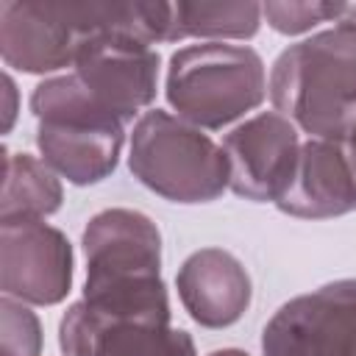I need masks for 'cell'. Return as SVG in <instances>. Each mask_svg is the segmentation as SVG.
Wrapping results in <instances>:
<instances>
[{"instance_id": "obj_1", "label": "cell", "mask_w": 356, "mask_h": 356, "mask_svg": "<svg viewBox=\"0 0 356 356\" xmlns=\"http://www.w3.org/2000/svg\"><path fill=\"white\" fill-rule=\"evenodd\" d=\"M270 100L309 139L339 142L356 125V6L339 22L278 53Z\"/></svg>"}, {"instance_id": "obj_2", "label": "cell", "mask_w": 356, "mask_h": 356, "mask_svg": "<svg viewBox=\"0 0 356 356\" xmlns=\"http://www.w3.org/2000/svg\"><path fill=\"white\" fill-rule=\"evenodd\" d=\"M86 259L83 300L100 312L170 323L161 281V234L136 209L97 211L81 236Z\"/></svg>"}, {"instance_id": "obj_3", "label": "cell", "mask_w": 356, "mask_h": 356, "mask_svg": "<svg viewBox=\"0 0 356 356\" xmlns=\"http://www.w3.org/2000/svg\"><path fill=\"white\" fill-rule=\"evenodd\" d=\"M42 161L75 186L108 178L125 145V122L100 108L72 72L44 78L31 92Z\"/></svg>"}, {"instance_id": "obj_4", "label": "cell", "mask_w": 356, "mask_h": 356, "mask_svg": "<svg viewBox=\"0 0 356 356\" xmlns=\"http://www.w3.org/2000/svg\"><path fill=\"white\" fill-rule=\"evenodd\" d=\"M261 56L248 44L203 42L170 56L164 95L175 117L200 128L220 131L267 97Z\"/></svg>"}, {"instance_id": "obj_5", "label": "cell", "mask_w": 356, "mask_h": 356, "mask_svg": "<svg viewBox=\"0 0 356 356\" xmlns=\"http://www.w3.org/2000/svg\"><path fill=\"white\" fill-rule=\"evenodd\" d=\"M128 170L172 203H211L228 189L225 150L181 117L150 108L131 134Z\"/></svg>"}, {"instance_id": "obj_6", "label": "cell", "mask_w": 356, "mask_h": 356, "mask_svg": "<svg viewBox=\"0 0 356 356\" xmlns=\"http://www.w3.org/2000/svg\"><path fill=\"white\" fill-rule=\"evenodd\" d=\"M261 356H356V278L284 303L261 331Z\"/></svg>"}, {"instance_id": "obj_7", "label": "cell", "mask_w": 356, "mask_h": 356, "mask_svg": "<svg viewBox=\"0 0 356 356\" xmlns=\"http://www.w3.org/2000/svg\"><path fill=\"white\" fill-rule=\"evenodd\" d=\"M72 286V245L44 220L0 222V289L28 306H56Z\"/></svg>"}, {"instance_id": "obj_8", "label": "cell", "mask_w": 356, "mask_h": 356, "mask_svg": "<svg viewBox=\"0 0 356 356\" xmlns=\"http://www.w3.org/2000/svg\"><path fill=\"white\" fill-rule=\"evenodd\" d=\"M72 75L100 108L128 125L156 97L159 53L125 36H95L81 44Z\"/></svg>"}, {"instance_id": "obj_9", "label": "cell", "mask_w": 356, "mask_h": 356, "mask_svg": "<svg viewBox=\"0 0 356 356\" xmlns=\"http://www.w3.org/2000/svg\"><path fill=\"white\" fill-rule=\"evenodd\" d=\"M298 128L278 111H261L225 134L228 189L253 203H278L286 192L298 156Z\"/></svg>"}, {"instance_id": "obj_10", "label": "cell", "mask_w": 356, "mask_h": 356, "mask_svg": "<svg viewBox=\"0 0 356 356\" xmlns=\"http://www.w3.org/2000/svg\"><path fill=\"white\" fill-rule=\"evenodd\" d=\"M61 356H195V339L170 323L108 314L75 300L58 323Z\"/></svg>"}, {"instance_id": "obj_11", "label": "cell", "mask_w": 356, "mask_h": 356, "mask_svg": "<svg viewBox=\"0 0 356 356\" xmlns=\"http://www.w3.org/2000/svg\"><path fill=\"white\" fill-rule=\"evenodd\" d=\"M83 44L70 3L3 0L0 3V56L6 67L44 75L75 64Z\"/></svg>"}, {"instance_id": "obj_12", "label": "cell", "mask_w": 356, "mask_h": 356, "mask_svg": "<svg viewBox=\"0 0 356 356\" xmlns=\"http://www.w3.org/2000/svg\"><path fill=\"white\" fill-rule=\"evenodd\" d=\"M178 298L203 328H228L250 306L253 286L245 264L222 248H200L184 259L175 275Z\"/></svg>"}, {"instance_id": "obj_13", "label": "cell", "mask_w": 356, "mask_h": 356, "mask_svg": "<svg viewBox=\"0 0 356 356\" xmlns=\"http://www.w3.org/2000/svg\"><path fill=\"white\" fill-rule=\"evenodd\" d=\"M275 206L300 220H328L356 211V184L339 142L306 139L292 181Z\"/></svg>"}, {"instance_id": "obj_14", "label": "cell", "mask_w": 356, "mask_h": 356, "mask_svg": "<svg viewBox=\"0 0 356 356\" xmlns=\"http://www.w3.org/2000/svg\"><path fill=\"white\" fill-rule=\"evenodd\" d=\"M64 192L58 175L31 153L3 156V197L0 222L44 220L61 209Z\"/></svg>"}, {"instance_id": "obj_15", "label": "cell", "mask_w": 356, "mask_h": 356, "mask_svg": "<svg viewBox=\"0 0 356 356\" xmlns=\"http://www.w3.org/2000/svg\"><path fill=\"white\" fill-rule=\"evenodd\" d=\"M259 3H172V42L181 39H250L259 33Z\"/></svg>"}, {"instance_id": "obj_16", "label": "cell", "mask_w": 356, "mask_h": 356, "mask_svg": "<svg viewBox=\"0 0 356 356\" xmlns=\"http://www.w3.org/2000/svg\"><path fill=\"white\" fill-rule=\"evenodd\" d=\"M350 14V3H325V0H270L261 6L267 25L284 36H298L320 22H339Z\"/></svg>"}, {"instance_id": "obj_17", "label": "cell", "mask_w": 356, "mask_h": 356, "mask_svg": "<svg viewBox=\"0 0 356 356\" xmlns=\"http://www.w3.org/2000/svg\"><path fill=\"white\" fill-rule=\"evenodd\" d=\"M0 356H42L39 317L8 295L0 300Z\"/></svg>"}, {"instance_id": "obj_18", "label": "cell", "mask_w": 356, "mask_h": 356, "mask_svg": "<svg viewBox=\"0 0 356 356\" xmlns=\"http://www.w3.org/2000/svg\"><path fill=\"white\" fill-rule=\"evenodd\" d=\"M3 92H6V122H3V131H11L14 120H17V86H14V78L6 72L3 75Z\"/></svg>"}, {"instance_id": "obj_19", "label": "cell", "mask_w": 356, "mask_h": 356, "mask_svg": "<svg viewBox=\"0 0 356 356\" xmlns=\"http://www.w3.org/2000/svg\"><path fill=\"white\" fill-rule=\"evenodd\" d=\"M339 150H342V156H345V161H348V167H350L353 184H356V125L339 139Z\"/></svg>"}, {"instance_id": "obj_20", "label": "cell", "mask_w": 356, "mask_h": 356, "mask_svg": "<svg viewBox=\"0 0 356 356\" xmlns=\"http://www.w3.org/2000/svg\"><path fill=\"white\" fill-rule=\"evenodd\" d=\"M209 356H250V353L242 350V348H217V350H211Z\"/></svg>"}]
</instances>
